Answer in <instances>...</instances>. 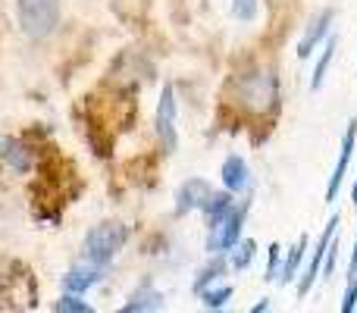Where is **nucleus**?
Instances as JSON below:
<instances>
[{"instance_id":"nucleus-8","label":"nucleus","mask_w":357,"mask_h":313,"mask_svg":"<svg viewBox=\"0 0 357 313\" xmlns=\"http://www.w3.org/2000/svg\"><path fill=\"white\" fill-rule=\"evenodd\" d=\"M213 197V188H210L204 178H188V182L178 188L176 194V213H188V210H204Z\"/></svg>"},{"instance_id":"nucleus-2","label":"nucleus","mask_w":357,"mask_h":313,"mask_svg":"<svg viewBox=\"0 0 357 313\" xmlns=\"http://www.w3.org/2000/svg\"><path fill=\"white\" fill-rule=\"evenodd\" d=\"M19 13V25L29 38L41 41L50 38L60 25V0H19L16 3Z\"/></svg>"},{"instance_id":"nucleus-4","label":"nucleus","mask_w":357,"mask_h":313,"mask_svg":"<svg viewBox=\"0 0 357 313\" xmlns=\"http://www.w3.org/2000/svg\"><path fill=\"white\" fill-rule=\"evenodd\" d=\"M248 210H251V201H241L238 207L229 210V216L222 220V226L207 238V251H210V254L232 251V247L238 245L241 229H245V216H248Z\"/></svg>"},{"instance_id":"nucleus-13","label":"nucleus","mask_w":357,"mask_h":313,"mask_svg":"<svg viewBox=\"0 0 357 313\" xmlns=\"http://www.w3.org/2000/svg\"><path fill=\"white\" fill-rule=\"evenodd\" d=\"M222 182H226L229 191H241L248 185V163L238 154L226 157V163H222Z\"/></svg>"},{"instance_id":"nucleus-19","label":"nucleus","mask_w":357,"mask_h":313,"mask_svg":"<svg viewBox=\"0 0 357 313\" xmlns=\"http://www.w3.org/2000/svg\"><path fill=\"white\" fill-rule=\"evenodd\" d=\"M235 247H238V251L232 254V266L235 270H245V266L254 260V254H257V245H254L251 238H245V241H238Z\"/></svg>"},{"instance_id":"nucleus-27","label":"nucleus","mask_w":357,"mask_h":313,"mask_svg":"<svg viewBox=\"0 0 357 313\" xmlns=\"http://www.w3.org/2000/svg\"><path fill=\"white\" fill-rule=\"evenodd\" d=\"M351 204L357 207V178H354V188H351Z\"/></svg>"},{"instance_id":"nucleus-14","label":"nucleus","mask_w":357,"mask_h":313,"mask_svg":"<svg viewBox=\"0 0 357 313\" xmlns=\"http://www.w3.org/2000/svg\"><path fill=\"white\" fill-rule=\"evenodd\" d=\"M232 207H235L232 194H213V197H210V204L204 207V213H207V220H210V235L222 226V220L229 216V210H232Z\"/></svg>"},{"instance_id":"nucleus-22","label":"nucleus","mask_w":357,"mask_h":313,"mask_svg":"<svg viewBox=\"0 0 357 313\" xmlns=\"http://www.w3.org/2000/svg\"><path fill=\"white\" fill-rule=\"evenodd\" d=\"M357 307V276L348 279V289H345V298H342V313H351Z\"/></svg>"},{"instance_id":"nucleus-16","label":"nucleus","mask_w":357,"mask_h":313,"mask_svg":"<svg viewBox=\"0 0 357 313\" xmlns=\"http://www.w3.org/2000/svg\"><path fill=\"white\" fill-rule=\"evenodd\" d=\"M98 282H100V273L98 270H88V273L75 270V273H69V276H63V285H66V291H73V295L88 291L91 285H98Z\"/></svg>"},{"instance_id":"nucleus-6","label":"nucleus","mask_w":357,"mask_h":313,"mask_svg":"<svg viewBox=\"0 0 357 313\" xmlns=\"http://www.w3.org/2000/svg\"><path fill=\"white\" fill-rule=\"evenodd\" d=\"M339 216H333V220L326 222V229H323V235H320V241H317V247H314V257H310V264H307V270H304V276H301V282H298V295H307L310 289H314V282H317V276H320V270H323V260H326V251H329V245H333V238H335V232H339Z\"/></svg>"},{"instance_id":"nucleus-24","label":"nucleus","mask_w":357,"mask_h":313,"mask_svg":"<svg viewBox=\"0 0 357 313\" xmlns=\"http://www.w3.org/2000/svg\"><path fill=\"white\" fill-rule=\"evenodd\" d=\"M279 260H282V247H279V245H270V266H266V279H276Z\"/></svg>"},{"instance_id":"nucleus-18","label":"nucleus","mask_w":357,"mask_h":313,"mask_svg":"<svg viewBox=\"0 0 357 313\" xmlns=\"http://www.w3.org/2000/svg\"><path fill=\"white\" fill-rule=\"evenodd\" d=\"M54 310H60V313H94V307L88 301H79V298L69 291V295H63L60 301L54 304Z\"/></svg>"},{"instance_id":"nucleus-5","label":"nucleus","mask_w":357,"mask_h":313,"mask_svg":"<svg viewBox=\"0 0 357 313\" xmlns=\"http://www.w3.org/2000/svg\"><path fill=\"white\" fill-rule=\"evenodd\" d=\"M157 135H160L167 154L178 148V132H176V91L173 85H163L160 104H157Z\"/></svg>"},{"instance_id":"nucleus-3","label":"nucleus","mask_w":357,"mask_h":313,"mask_svg":"<svg viewBox=\"0 0 357 313\" xmlns=\"http://www.w3.org/2000/svg\"><path fill=\"white\" fill-rule=\"evenodd\" d=\"M129 241V229L119 226V222H104V226H94L85 238V260L94 266H104L116 257L119 251L126 247Z\"/></svg>"},{"instance_id":"nucleus-21","label":"nucleus","mask_w":357,"mask_h":313,"mask_svg":"<svg viewBox=\"0 0 357 313\" xmlns=\"http://www.w3.org/2000/svg\"><path fill=\"white\" fill-rule=\"evenodd\" d=\"M232 13L241 22H254L257 19V0H232Z\"/></svg>"},{"instance_id":"nucleus-17","label":"nucleus","mask_w":357,"mask_h":313,"mask_svg":"<svg viewBox=\"0 0 357 313\" xmlns=\"http://www.w3.org/2000/svg\"><path fill=\"white\" fill-rule=\"evenodd\" d=\"M222 270H226V260H222V257H216L207 270H201V276L195 279V291H197V295L204 291V285H207V282H216V279L222 276Z\"/></svg>"},{"instance_id":"nucleus-1","label":"nucleus","mask_w":357,"mask_h":313,"mask_svg":"<svg viewBox=\"0 0 357 313\" xmlns=\"http://www.w3.org/2000/svg\"><path fill=\"white\" fill-rule=\"evenodd\" d=\"M235 98L238 104H245L248 110L254 113H266L276 107L279 98V85H276V75L270 69H254V72H245L235 79Z\"/></svg>"},{"instance_id":"nucleus-20","label":"nucleus","mask_w":357,"mask_h":313,"mask_svg":"<svg viewBox=\"0 0 357 313\" xmlns=\"http://www.w3.org/2000/svg\"><path fill=\"white\" fill-rule=\"evenodd\" d=\"M201 295H204V307H207V310H220L222 304L232 298V289H229V285H222V289H216V291H201Z\"/></svg>"},{"instance_id":"nucleus-15","label":"nucleus","mask_w":357,"mask_h":313,"mask_svg":"<svg viewBox=\"0 0 357 313\" xmlns=\"http://www.w3.org/2000/svg\"><path fill=\"white\" fill-rule=\"evenodd\" d=\"M335 50H339V38L329 35L326 47H323L320 60H317V66H314V75H310V91H320L323 79H326V69H329V63H333V56H335Z\"/></svg>"},{"instance_id":"nucleus-11","label":"nucleus","mask_w":357,"mask_h":313,"mask_svg":"<svg viewBox=\"0 0 357 313\" xmlns=\"http://www.w3.org/2000/svg\"><path fill=\"white\" fill-rule=\"evenodd\" d=\"M163 307V295L157 289H151V282H144L135 295L129 298V304H123V313H135V310H160Z\"/></svg>"},{"instance_id":"nucleus-10","label":"nucleus","mask_w":357,"mask_h":313,"mask_svg":"<svg viewBox=\"0 0 357 313\" xmlns=\"http://www.w3.org/2000/svg\"><path fill=\"white\" fill-rule=\"evenodd\" d=\"M0 160H3L6 166H13L16 172L31 169V154L25 151L22 142H16V138H0Z\"/></svg>"},{"instance_id":"nucleus-26","label":"nucleus","mask_w":357,"mask_h":313,"mask_svg":"<svg viewBox=\"0 0 357 313\" xmlns=\"http://www.w3.org/2000/svg\"><path fill=\"white\" fill-rule=\"evenodd\" d=\"M0 266H3V260H0ZM6 282H10V276H3V273H0V289H3Z\"/></svg>"},{"instance_id":"nucleus-12","label":"nucleus","mask_w":357,"mask_h":313,"mask_svg":"<svg viewBox=\"0 0 357 313\" xmlns=\"http://www.w3.org/2000/svg\"><path fill=\"white\" fill-rule=\"evenodd\" d=\"M307 241H310L307 235H301V238H298V245H295V247H289V257L282 260V270L276 273V279H279L282 285H289L291 279L298 276V266H301L304 254H307Z\"/></svg>"},{"instance_id":"nucleus-9","label":"nucleus","mask_w":357,"mask_h":313,"mask_svg":"<svg viewBox=\"0 0 357 313\" xmlns=\"http://www.w3.org/2000/svg\"><path fill=\"white\" fill-rule=\"evenodd\" d=\"M333 19H335V10H323L320 16L310 22V29H307V35L301 38V44H298V56L301 60H307L310 54H314V47L323 41V38L329 35V25H333Z\"/></svg>"},{"instance_id":"nucleus-7","label":"nucleus","mask_w":357,"mask_h":313,"mask_svg":"<svg viewBox=\"0 0 357 313\" xmlns=\"http://www.w3.org/2000/svg\"><path fill=\"white\" fill-rule=\"evenodd\" d=\"M354 144H357V119H351L345 129V135H342V151H339V163H335L333 176H329V185H326V201L333 204L335 197H339V188L342 182H345V172H348V163H351L354 157Z\"/></svg>"},{"instance_id":"nucleus-23","label":"nucleus","mask_w":357,"mask_h":313,"mask_svg":"<svg viewBox=\"0 0 357 313\" xmlns=\"http://www.w3.org/2000/svg\"><path fill=\"white\" fill-rule=\"evenodd\" d=\"M335 260H339V238H333V245H329V251H326V260H323V276H333L335 273Z\"/></svg>"},{"instance_id":"nucleus-25","label":"nucleus","mask_w":357,"mask_h":313,"mask_svg":"<svg viewBox=\"0 0 357 313\" xmlns=\"http://www.w3.org/2000/svg\"><path fill=\"white\" fill-rule=\"evenodd\" d=\"M357 276V241H354V251H351V264H348V279Z\"/></svg>"}]
</instances>
